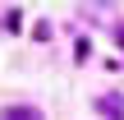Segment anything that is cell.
<instances>
[{
  "instance_id": "obj_2",
  "label": "cell",
  "mask_w": 124,
  "mask_h": 120,
  "mask_svg": "<svg viewBox=\"0 0 124 120\" xmlns=\"http://www.w3.org/2000/svg\"><path fill=\"white\" fill-rule=\"evenodd\" d=\"M5 120H41V116H37L32 106H9V111H5Z\"/></svg>"
},
{
  "instance_id": "obj_3",
  "label": "cell",
  "mask_w": 124,
  "mask_h": 120,
  "mask_svg": "<svg viewBox=\"0 0 124 120\" xmlns=\"http://www.w3.org/2000/svg\"><path fill=\"white\" fill-rule=\"evenodd\" d=\"M120 42H124V28H120Z\"/></svg>"
},
{
  "instance_id": "obj_1",
  "label": "cell",
  "mask_w": 124,
  "mask_h": 120,
  "mask_svg": "<svg viewBox=\"0 0 124 120\" xmlns=\"http://www.w3.org/2000/svg\"><path fill=\"white\" fill-rule=\"evenodd\" d=\"M97 106L106 111V120H124V102H120V92H106V97H101Z\"/></svg>"
}]
</instances>
